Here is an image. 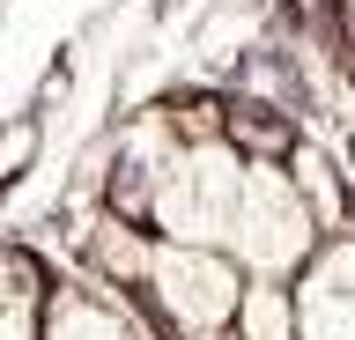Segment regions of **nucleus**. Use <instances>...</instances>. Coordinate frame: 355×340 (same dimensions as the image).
I'll return each mask as SVG.
<instances>
[{
	"label": "nucleus",
	"instance_id": "nucleus-8",
	"mask_svg": "<svg viewBox=\"0 0 355 340\" xmlns=\"http://www.w3.org/2000/svg\"><path fill=\"white\" fill-rule=\"evenodd\" d=\"M230 340H296V289L274 281V274H244Z\"/></svg>",
	"mask_w": 355,
	"mask_h": 340
},
{
	"label": "nucleus",
	"instance_id": "nucleus-4",
	"mask_svg": "<svg viewBox=\"0 0 355 340\" xmlns=\"http://www.w3.org/2000/svg\"><path fill=\"white\" fill-rule=\"evenodd\" d=\"M288 289H296V340H355V229L318 237Z\"/></svg>",
	"mask_w": 355,
	"mask_h": 340
},
{
	"label": "nucleus",
	"instance_id": "nucleus-2",
	"mask_svg": "<svg viewBox=\"0 0 355 340\" xmlns=\"http://www.w3.org/2000/svg\"><path fill=\"white\" fill-rule=\"evenodd\" d=\"M237 296H244V267L222 244H163L155 237L148 281L133 303L155 318L163 340H222L237 318Z\"/></svg>",
	"mask_w": 355,
	"mask_h": 340
},
{
	"label": "nucleus",
	"instance_id": "nucleus-5",
	"mask_svg": "<svg viewBox=\"0 0 355 340\" xmlns=\"http://www.w3.org/2000/svg\"><path fill=\"white\" fill-rule=\"evenodd\" d=\"M148 259H155V229L148 222H133V215H111V207H96L82 229V267L96 289L111 296H141V281H148Z\"/></svg>",
	"mask_w": 355,
	"mask_h": 340
},
{
	"label": "nucleus",
	"instance_id": "nucleus-9",
	"mask_svg": "<svg viewBox=\"0 0 355 340\" xmlns=\"http://www.w3.org/2000/svg\"><path fill=\"white\" fill-rule=\"evenodd\" d=\"M37 148H44V126H37V118H8V126H0V193L37 163Z\"/></svg>",
	"mask_w": 355,
	"mask_h": 340
},
{
	"label": "nucleus",
	"instance_id": "nucleus-11",
	"mask_svg": "<svg viewBox=\"0 0 355 340\" xmlns=\"http://www.w3.org/2000/svg\"><path fill=\"white\" fill-rule=\"evenodd\" d=\"M333 8H340V30L355 37V0H333Z\"/></svg>",
	"mask_w": 355,
	"mask_h": 340
},
{
	"label": "nucleus",
	"instance_id": "nucleus-12",
	"mask_svg": "<svg viewBox=\"0 0 355 340\" xmlns=\"http://www.w3.org/2000/svg\"><path fill=\"white\" fill-rule=\"evenodd\" d=\"M348 45H355V37H348Z\"/></svg>",
	"mask_w": 355,
	"mask_h": 340
},
{
	"label": "nucleus",
	"instance_id": "nucleus-10",
	"mask_svg": "<svg viewBox=\"0 0 355 340\" xmlns=\"http://www.w3.org/2000/svg\"><path fill=\"white\" fill-rule=\"evenodd\" d=\"M44 303H52V296H44ZM44 303H37V296L0 303V340H44Z\"/></svg>",
	"mask_w": 355,
	"mask_h": 340
},
{
	"label": "nucleus",
	"instance_id": "nucleus-7",
	"mask_svg": "<svg viewBox=\"0 0 355 340\" xmlns=\"http://www.w3.org/2000/svg\"><path fill=\"white\" fill-rule=\"evenodd\" d=\"M288 170H296V185H304V200H311V215H318V229H355V200H348V178H340V163H333V148L326 141H311V134H296L288 141Z\"/></svg>",
	"mask_w": 355,
	"mask_h": 340
},
{
	"label": "nucleus",
	"instance_id": "nucleus-6",
	"mask_svg": "<svg viewBox=\"0 0 355 340\" xmlns=\"http://www.w3.org/2000/svg\"><path fill=\"white\" fill-rule=\"evenodd\" d=\"M44 340H148L141 333V318L126 311V296L111 289H52L44 303Z\"/></svg>",
	"mask_w": 355,
	"mask_h": 340
},
{
	"label": "nucleus",
	"instance_id": "nucleus-1",
	"mask_svg": "<svg viewBox=\"0 0 355 340\" xmlns=\"http://www.w3.org/2000/svg\"><path fill=\"white\" fill-rule=\"evenodd\" d=\"M244 148L230 134L215 141H178L171 163L155 170L148 193V229L163 244H230L237 222V193H244Z\"/></svg>",
	"mask_w": 355,
	"mask_h": 340
},
{
	"label": "nucleus",
	"instance_id": "nucleus-3",
	"mask_svg": "<svg viewBox=\"0 0 355 340\" xmlns=\"http://www.w3.org/2000/svg\"><path fill=\"white\" fill-rule=\"evenodd\" d=\"M318 215H311L304 185L282 156H252L244 163V193H237V222H230V259L244 274H274V281H296L311 251H318Z\"/></svg>",
	"mask_w": 355,
	"mask_h": 340
}]
</instances>
